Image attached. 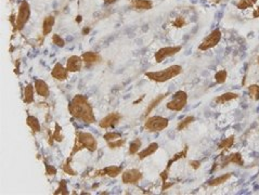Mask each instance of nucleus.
<instances>
[{"label":"nucleus","mask_w":259,"mask_h":195,"mask_svg":"<svg viewBox=\"0 0 259 195\" xmlns=\"http://www.w3.org/2000/svg\"><path fill=\"white\" fill-rule=\"evenodd\" d=\"M133 6L138 9H143V10H149L152 8V2L150 0H135Z\"/></svg>","instance_id":"5701e85b"},{"label":"nucleus","mask_w":259,"mask_h":195,"mask_svg":"<svg viewBox=\"0 0 259 195\" xmlns=\"http://www.w3.org/2000/svg\"><path fill=\"white\" fill-rule=\"evenodd\" d=\"M142 174L138 169H128L123 174L121 180L126 184H137L141 180Z\"/></svg>","instance_id":"0eeeda50"},{"label":"nucleus","mask_w":259,"mask_h":195,"mask_svg":"<svg viewBox=\"0 0 259 195\" xmlns=\"http://www.w3.org/2000/svg\"><path fill=\"white\" fill-rule=\"evenodd\" d=\"M46 168H47V174H57V169L54 168L53 166H50V165H46Z\"/></svg>","instance_id":"4c0bfd02"},{"label":"nucleus","mask_w":259,"mask_h":195,"mask_svg":"<svg viewBox=\"0 0 259 195\" xmlns=\"http://www.w3.org/2000/svg\"><path fill=\"white\" fill-rule=\"evenodd\" d=\"M54 24V18L53 16H47L43 21V35H48L51 29H52V26Z\"/></svg>","instance_id":"6ab92c4d"},{"label":"nucleus","mask_w":259,"mask_h":195,"mask_svg":"<svg viewBox=\"0 0 259 195\" xmlns=\"http://www.w3.org/2000/svg\"><path fill=\"white\" fill-rule=\"evenodd\" d=\"M140 147H141V141H140L139 139H136L135 141H132L131 143H130L129 152H130V154H136V153L139 151Z\"/></svg>","instance_id":"cd10ccee"},{"label":"nucleus","mask_w":259,"mask_h":195,"mask_svg":"<svg viewBox=\"0 0 259 195\" xmlns=\"http://www.w3.org/2000/svg\"><path fill=\"white\" fill-rule=\"evenodd\" d=\"M194 121V117L193 116H188V117H185L184 119L182 121H180L179 124H178L177 126V130H179V131H181V130H183L184 128H187L189 126V125L191 124V123H193Z\"/></svg>","instance_id":"393cba45"},{"label":"nucleus","mask_w":259,"mask_h":195,"mask_svg":"<svg viewBox=\"0 0 259 195\" xmlns=\"http://www.w3.org/2000/svg\"><path fill=\"white\" fill-rule=\"evenodd\" d=\"M63 169H64V171H65V172H67V174H75L74 170H72V168H71V166H70V164H68V163L64 165Z\"/></svg>","instance_id":"58836bf2"},{"label":"nucleus","mask_w":259,"mask_h":195,"mask_svg":"<svg viewBox=\"0 0 259 195\" xmlns=\"http://www.w3.org/2000/svg\"><path fill=\"white\" fill-rule=\"evenodd\" d=\"M24 102L27 104L34 102V87L32 84H28L24 89Z\"/></svg>","instance_id":"dca6fc26"},{"label":"nucleus","mask_w":259,"mask_h":195,"mask_svg":"<svg viewBox=\"0 0 259 195\" xmlns=\"http://www.w3.org/2000/svg\"><path fill=\"white\" fill-rule=\"evenodd\" d=\"M52 41H53V43H55V45H57V46H59V47H63L64 46L63 39L60 38V36H59V35H53V37H52Z\"/></svg>","instance_id":"c9c22d12"},{"label":"nucleus","mask_w":259,"mask_h":195,"mask_svg":"<svg viewBox=\"0 0 259 195\" xmlns=\"http://www.w3.org/2000/svg\"><path fill=\"white\" fill-rule=\"evenodd\" d=\"M226 78H227V72L222 69V71L217 72L216 75H215V79L218 84H222V82H226Z\"/></svg>","instance_id":"c756f323"},{"label":"nucleus","mask_w":259,"mask_h":195,"mask_svg":"<svg viewBox=\"0 0 259 195\" xmlns=\"http://www.w3.org/2000/svg\"><path fill=\"white\" fill-rule=\"evenodd\" d=\"M256 1H257V0H241L238 4V9H246V8H248V7H252Z\"/></svg>","instance_id":"7c9ffc66"},{"label":"nucleus","mask_w":259,"mask_h":195,"mask_svg":"<svg viewBox=\"0 0 259 195\" xmlns=\"http://www.w3.org/2000/svg\"><path fill=\"white\" fill-rule=\"evenodd\" d=\"M121 167H117V166H109L106 167L104 170H103V172H105V174H107V176H110V177L112 178H115V177H117L118 174H121Z\"/></svg>","instance_id":"4be33fe9"},{"label":"nucleus","mask_w":259,"mask_h":195,"mask_svg":"<svg viewBox=\"0 0 259 195\" xmlns=\"http://www.w3.org/2000/svg\"><path fill=\"white\" fill-rule=\"evenodd\" d=\"M35 89H36V91H37V93H38L40 96L47 98V96H49V93H50L49 87H48V85H47L43 80H40V79L36 80V82H35Z\"/></svg>","instance_id":"ddd939ff"},{"label":"nucleus","mask_w":259,"mask_h":195,"mask_svg":"<svg viewBox=\"0 0 259 195\" xmlns=\"http://www.w3.org/2000/svg\"><path fill=\"white\" fill-rule=\"evenodd\" d=\"M220 38H221V33H220L219 29H216L214 30L211 34H210L207 38L204 40L202 43V45L199 46V49L201 50H207L210 49L217 45V43L220 41Z\"/></svg>","instance_id":"6e6552de"},{"label":"nucleus","mask_w":259,"mask_h":195,"mask_svg":"<svg viewBox=\"0 0 259 195\" xmlns=\"http://www.w3.org/2000/svg\"><path fill=\"white\" fill-rule=\"evenodd\" d=\"M187 151H188V147H185V149L183 150L182 152H180V153H178V154H176V155H175L174 157H172V158H171V160H169V163H168V167H167V170L169 169V167L171 166V164L175 163L176 160H180V158H182V157H184V156L187 155Z\"/></svg>","instance_id":"c85d7f7f"},{"label":"nucleus","mask_w":259,"mask_h":195,"mask_svg":"<svg viewBox=\"0 0 259 195\" xmlns=\"http://www.w3.org/2000/svg\"><path fill=\"white\" fill-rule=\"evenodd\" d=\"M238 96V94H236V93H233V92H227V93H224V94H221V96H219L218 98H217L215 101H216L217 103H220V104H224V103L226 102H229V101H231V100H233V99H236Z\"/></svg>","instance_id":"a211bd4d"},{"label":"nucleus","mask_w":259,"mask_h":195,"mask_svg":"<svg viewBox=\"0 0 259 195\" xmlns=\"http://www.w3.org/2000/svg\"><path fill=\"white\" fill-rule=\"evenodd\" d=\"M121 137V133H118V132H107L104 135V139L106 140L107 142H111V141H114V140H116Z\"/></svg>","instance_id":"2f4dec72"},{"label":"nucleus","mask_w":259,"mask_h":195,"mask_svg":"<svg viewBox=\"0 0 259 195\" xmlns=\"http://www.w3.org/2000/svg\"><path fill=\"white\" fill-rule=\"evenodd\" d=\"M97 140L93 138L92 135H90L88 132H78L77 133V137H76V142H75L74 149H73V152H72L71 155L75 154L76 152L80 151L82 149H88L90 152H93L96 151L97 149Z\"/></svg>","instance_id":"f03ea898"},{"label":"nucleus","mask_w":259,"mask_h":195,"mask_svg":"<svg viewBox=\"0 0 259 195\" xmlns=\"http://www.w3.org/2000/svg\"><path fill=\"white\" fill-rule=\"evenodd\" d=\"M29 13H31V11H29V6L27 2H25L23 1L20 6V10H18V14L16 16V26H18V29H21L25 24H26V22L28 21V18H29Z\"/></svg>","instance_id":"423d86ee"},{"label":"nucleus","mask_w":259,"mask_h":195,"mask_svg":"<svg viewBox=\"0 0 259 195\" xmlns=\"http://www.w3.org/2000/svg\"><path fill=\"white\" fill-rule=\"evenodd\" d=\"M228 163H233V164H238L240 166H242L244 162H243V158H242V155L240 153H234V154H231V155L228 156L227 160H226V164Z\"/></svg>","instance_id":"aec40b11"},{"label":"nucleus","mask_w":259,"mask_h":195,"mask_svg":"<svg viewBox=\"0 0 259 195\" xmlns=\"http://www.w3.org/2000/svg\"><path fill=\"white\" fill-rule=\"evenodd\" d=\"M57 193H62V194H67L68 193L67 189H66V182L64 180H62L60 182V186L57 189V191L55 192V194H57Z\"/></svg>","instance_id":"f704fd0d"},{"label":"nucleus","mask_w":259,"mask_h":195,"mask_svg":"<svg viewBox=\"0 0 259 195\" xmlns=\"http://www.w3.org/2000/svg\"><path fill=\"white\" fill-rule=\"evenodd\" d=\"M167 96H168V93H164V94H160L158 96H156L155 99L153 100L152 102L150 103V105L148 106V108L145 110V113H144V115H145V116H146V115H149V114L153 111V108H154V107H156L157 105H158V103L162 102V101H163V100L165 99Z\"/></svg>","instance_id":"f3484780"},{"label":"nucleus","mask_w":259,"mask_h":195,"mask_svg":"<svg viewBox=\"0 0 259 195\" xmlns=\"http://www.w3.org/2000/svg\"><path fill=\"white\" fill-rule=\"evenodd\" d=\"M180 49L181 47H165V48H162L155 53V60H156L157 63H160L166 57H171L177 52H179Z\"/></svg>","instance_id":"1a4fd4ad"},{"label":"nucleus","mask_w":259,"mask_h":195,"mask_svg":"<svg viewBox=\"0 0 259 195\" xmlns=\"http://www.w3.org/2000/svg\"><path fill=\"white\" fill-rule=\"evenodd\" d=\"M168 126V119L162 116H152L145 121L144 128L152 132L162 131Z\"/></svg>","instance_id":"39448f33"},{"label":"nucleus","mask_w":259,"mask_h":195,"mask_svg":"<svg viewBox=\"0 0 259 195\" xmlns=\"http://www.w3.org/2000/svg\"><path fill=\"white\" fill-rule=\"evenodd\" d=\"M181 72H182L181 66H179V65H172V66L166 68V69H164V71L145 73V76L148 78H150L151 80H154V82H164L171 79V78L176 77V76H178Z\"/></svg>","instance_id":"7ed1b4c3"},{"label":"nucleus","mask_w":259,"mask_h":195,"mask_svg":"<svg viewBox=\"0 0 259 195\" xmlns=\"http://www.w3.org/2000/svg\"><path fill=\"white\" fill-rule=\"evenodd\" d=\"M121 115L118 113H111L107 116H105L104 118L101 119V121L99 123L100 127L101 128H111L114 127L115 125L118 124V121H121Z\"/></svg>","instance_id":"9d476101"},{"label":"nucleus","mask_w":259,"mask_h":195,"mask_svg":"<svg viewBox=\"0 0 259 195\" xmlns=\"http://www.w3.org/2000/svg\"><path fill=\"white\" fill-rule=\"evenodd\" d=\"M187 101H188V94L184 91L180 90V91L175 93L171 101L167 103V108L171 111H176V112H180L187 105Z\"/></svg>","instance_id":"20e7f679"},{"label":"nucleus","mask_w":259,"mask_h":195,"mask_svg":"<svg viewBox=\"0 0 259 195\" xmlns=\"http://www.w3.org/2000/svg\"><path fill=\"white\" fill-rule=\"evenodd\" d=\"M230 178H231V174H222V176H220V177L215 178V179H213V180H210L208 184H209L210 186H215V185H219V184H221V183H224V182L229 180Z\"/></svg>","instance_id":"412c9836"},{"label":"nucleus","mask_w":259,"mask_h":195,"mask_svg":"<svg viewBox=\"0 0 259 195\" xmlns=\"http://www.w3.org/2000/svg\"><path fill=\"white\" fill-rule=\"evenodd\" d=\"M249 96H252L253 99L258 101L259 100V86L257 85H252L248 87Z\"/></svg>","instance_id":"bb28decb"},{"label":"nucleus","mask_w":259,"mask_h":195,"mask_svg":"<svg viewBox=\"0 0 259 195\" xmlns=\"http://www.w3.org/2000/svg\"><path fill=\"white\" fill-rule=\"evenodd\" d=\"M82 59L77 55H73L67 60V64H66V68L68 72H78L82 69Z\"/></svg>","instance_id":"9b49d317"},{"label":"nucleus","mask_w":259,"mask_h":195,"mask_svg":"<svg viewBox=\"0 0 259 195\" xmlns=\"http://www.w3.org/2000/svg\"><path fill=\"white\" fill-rule=\"evenodd\" d=\"M233 142H234V137L231 135V137H229L228 139H224V141H221V143H220L219 146H218V149H221V150L230 149L231 146H232V144H233Z\"/></svg>","instance_id":"a878e982"},{"label":"nucleus","mask_w":259,"mask_h":195,"mask_svg":"<svg viewBox=\"0 0 259 195\" xmlns=\"http://www.w3.org/2000/svg\"><path fill=\"white\" fill-rule=\"evenodd\" d=\"M254 16H255V18H258L259 16V7L257 8L255 10V12H254Z\"/></svg>","instance_id":"a19ab883"},{"label":"nucleus","mask_w":259,"mask_h":195,"mask_svg":"<svg viewBox=\"0 0 259 195\" xmlns=\"http://www.w3.org/2000/svg\"><path fill=\"white\" fill-rule=\"evenodd\" d=\"M258 63H259V57H258Z\"/></svg>","instance_id":"37998d69"},{"label":"nucleus","mask_w":259,"mask_h":195,"mask_svg":"<svg viewBox=\"0 0 259 195\" xmlns=\"http://www.w3.org/2000/svg\"><path fill=\"white\" fill-rule=\"evenodd\" d=\"M101 60L99 54L94 53V52H85L82 54V61L87 64H94L98 63Z\"/></svg>","instance_id":"2eb2a0df"},{"label":"nucleus","mask_w":259,"mask_h":195,"mask_svg":"<svg viewBox=\"0 0 259 195\" xmlns=\"http://www.w3.org/2000/svg\"><path fill=\"white\" fill-rule=\"evenodd\" d=\"M157 149H158V144H157L156 142H153L146 149H144L143 151H141V152L139 153V158H140V160H144L145 157L152 155L154 152H156Z\"/></svg>","instance_id":"4468645a"},{"label":"nucleus","mask_w":259,"mask_h":195,"mask_svg":"<svg viewBox=\"0 0 259 195\" xmlns=\"http://www.w3.org/2000/svg\"><path fill=\"white\" fill-rule=\"evenodd\" d=\"M52 76L57 80H65L67 78L68 71L67 68H64L60 63H57L54 65L53 69H52Z\"/></svg>","instance_id":"f8f14e48"},{"label":"nucleus","mask_w":259,"mask_h":195,"mask_svg":"<svg viewBox=\"0 0 259 195\" xmlns=\"http://www.w3.org/2000/svg\"><path fill=\"white\" fill-rule=\"evenodd\" d=\"M61 127L59 126L57 124H55V132L53 133V138L57 140V141H62L63 140V135H62V133H61Z\"/></svg>","instance_id":"473e14b6"},{"label":"nucleus","mask_w":259,"mask_h":195,"mask_svg":"<svg viewBox=\"0 0 259 195\" xmlns=\"http://www.w3.org/2000/svg\"><path fill=\"white\" fill-rule=\"evenodd\" d=\"M27 121V125L32 128L34 131H36V132L40 131V124H39V121H38V119H37L36 117L28 116V117H27V121Z\"/></svg>","instance_id":"b1692460"},{"label":"nucleus","mask_w":259,"mask_h":195,"mask_svg":"<svg viewBox=\"0 0 259 195\" xmlns=\"http://www.w3.org/2000/svg\"><path fill=\"white\" fill-rule=\"evenodd\" d=\"M125 143V139H119L117 141H112V142H109V146H110L111 149H115V147H121L123 144Z\"/></svg>","instance_id":"72a5a7b5"},{"label":"nucleus","mask_w":259,"mask_h":195,"mask_svg":"<svg viewBox=\"0 0 259 195\" xmlns=\"http://www.w3.org/2000/svg\"><path fill=\"white\" fill-rule=\"evenodd\" d=\"M191 166L194 168V169H197L199 167V162H197V160H193V162H191Z\"/></svg>","instance_id":"ea45409f"},{"label":"nucleus","mask_w":259,"mask_h":195,"mask_svg":"<svg viewBox=\"0 0 259 195\" xmlns=\"http://www.w3.org/2000/svg\"><path fill=\"white\" fill-rule=\"evenodd\" d=\"M104 1H105L106 4H112V2H114L115 0H104Z\"/></svg>","instance_id":"79ce46f5"},{"label":"nucleus","mask_w":259,"mask_h":195,"mask_svg":"<svg viewBox=\"0 0 259 195\" xmlns=\"http://www.w3.org/2000/svg\"><path fill=\"white\" fill-rule=\"evenodd\" d=\"M70 113L74 117L82 119L86 123H93L96 117L93 115L92 107L88 103L87 99L82 94L76 96L70 104Z\"/></svg>","instance_id":"f257e3e1"},{"label":"nucleus","mask_w":259,"mask_h":195,"mask_svg":"<svg viewBox=\"0 0 259 195\" xmlns=\"http://www.w3.org/2000/svg\"><path fill=\"white\" fill-rule=\"evenodd\" d=\"M184 24H185V21L182 16H179V18L174 22V25L175 26H177V27H181V26H183Z\"/></svg>","instance_id":"e433bc0d"}]
</instances>
